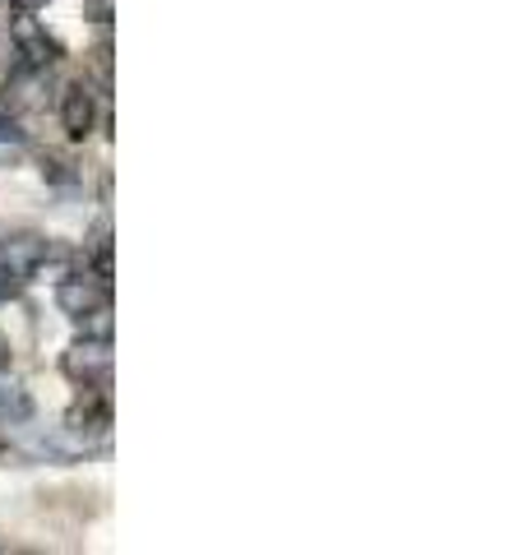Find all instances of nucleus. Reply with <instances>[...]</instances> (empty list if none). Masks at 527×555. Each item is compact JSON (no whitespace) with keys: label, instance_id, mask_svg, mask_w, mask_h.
I'll use <instances>...</instances> for the list:
<instances>
[{"label":"nucleus","instance_id":"obj_6","mask_svg":"<svg viewBox=\"0 0 527 555\" xmlns=\"http://www.w3.org/2000/svg\"><path fill=\"white\" fill-rule=\"evenodd\" d=\"M20 139H24V130L14 126V120H10L5 112H0V144H20Z\"/></svg>","mask_w":527,"mask_h":555},{"label":"nucleus","instance_id":"obj_4","mask_svg":"<svg viewBox=\"0 0 527 555\" xmlns=\"http://www.w3.org/2000/svg\"><path fill=\"white\" fill-rule=\"evenodd\" d=\"M93 120H98V107H93V93L83 83H69L65 98H61V126L69 139H88L93 134Z\"/></svg>","mask_w":527,"mask_h":555},{"label":"nucleus","instance_id":"obj_8","mask_svg":"<svg viewBox=\"0 0 527 555\" xmlns=\"http://www.w3.org/2000/svg\"><path fill=\"white\" fill-rule=\"evenodd\" d=\"M5 366H10V343L0 338V371H5Z\"/></svg>","mask_w":527,"mask_h":555},{"label":"nucleus","instance_id":"obj_7","mask_svg":"<svg viewBox=\"0 0 527 555\" xmlns=\"http://www.w3.org/2000/svg\"><path fill=\"white\" fill-rule=\"evenodd\" d=\"M14 292H20V283H14V278H10L5 269H0V306H5V301L14 297Z\"/></svg>","mask_w":527,"mask_h":555},{"label":"nucleus","instance_id":"obj_9","mask_svg":"<svg viewBox=\"0 0 527 555\" xmlns=\"http://www.w3.org/2000/svg\"><path fill=\"white\" fill-rule=\"evenodd\" d=\"M14 5H20V10H42L47 0H14Z\"/></svg>","mask_w":527,"mask_h":555},{"label":"nucleus","instance_id":"obj_3","mask_svg":"<svg viewBox=\"0 0 527 555\" xmlns=\"http://www.w3.org/2000/svg\"><path fill=\"white\" fill-rule=\"evenodd\" d=\"M47 259H51V246H47L42 236H33V232L0 241V269H5L14 283H28V278H38L47 269Z\"/></svg>","mask_w":527,"mask_h":555},{"label":"nucleus","instance_id":"obj_1","mask_svg":"<svg viewBox=\"0 0 527 555\" xmlns=\"http://www.w3.org/2000/svg\"><path fill=\"white\" fill-rule=\"evenodd\" d=\"M112 366H116V357H112V338L107 334L69 343L65 357H61L65 379H75L79 389H107L112 385Z\"/></svg>","mask_w":527,"mask_h":555},{"label":"nucleus","instance_id":"obj_2","mask_svg":"<svg viewBox=\"0 0 527 555\" xmlns=\"http://www.w3.org/2000/svg\"><path fill=\"white\" fill-rule=\"evenodd\" d=\"M56 301L69 320H88V315H107L112 306V283L102 273H69L56 287Z\"/></svg>","mask_w":527,"mask_h":555},{"label":"nucleus","instance_id":"obj_5","mask_svg":"<svg viewBox=\"0 0 527 555\" xmlns=\"http://www.w3.org/2000/svg\"><path fill=\"white\" fill-rule=\"evenodd\" d=\"M33 416V403H28V393L24 389H0V422H10V426H20Z\"/></svg>","mask_w":527,"mask_h":555}]
</instances>
